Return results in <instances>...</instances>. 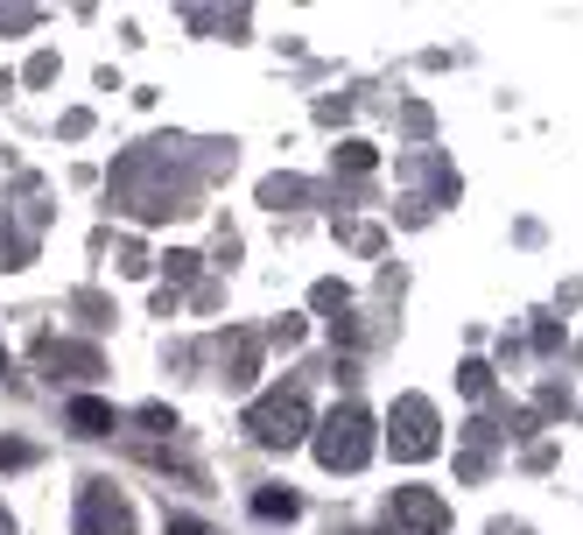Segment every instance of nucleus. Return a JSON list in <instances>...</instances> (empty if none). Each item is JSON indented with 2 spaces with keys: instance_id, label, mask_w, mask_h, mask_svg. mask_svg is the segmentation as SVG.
Returning <instances> with one entry per match:
<instances>
[{
  "instance_id": "obj_4",
  "label": "nucleus",
  "mask_w": 583,
  "mask_h": 535,
  "mask_svg": "<svg viewBox=\"0 0 583 535\" xmlns=\"http://www.w3.org/2000/svg\"><path fill=\"white\" fill-rule=\"evenodd\" d=\"M394 423H401V437H394V451H401V458H422V451H436V409H430V401H415V395H407Z\"/></svg>"
},
{
  "instance_id": "obj_6",
  "label": "nucleus",
  "mask_w": 583,
  "mask_h": 535,
  "mask_svg": "<svg viewBox=\"0 0 583 535\" xmlns=\"http://www.w3.org/2000/svg\"><path fill=\"white\" fill-rule=\"evenodd\" d=\"M71 423L85 437H99V430H113V409H106V401H71Z\"/></svg>"
},
{
  "instance_id": "obj_1",
  "label": "nucleus",
  "mask_w": 583,
  "mask_h": 535,
  "mask_svg": "<svg viewBox=\"0 0 583 535\" xmlns=\"http://www.w3.org/2000/svg\"><path fill=\"white\" fill-rule=\"evenodd\" d=\"M365 451H373V430H365L359 409H338L324 423V437H317V458H324V465H344V472L365 465Z\"/></svg>"
},
{
  "instance_id": "obj_5",
  "label": "nucleus",
  "mask_w": 583,
  "mask_h": 535,
  "mask_svg": "<svg viewBox=\"0 0 583 535\" xmlns=\"http://www.w3.org/2000/svg\"><path fill=\"white\" fill-rule=\"evenodd\" d=\"M85 535H134L127 528V507L113 501V486H85V514H77Z\"/></svg>"
},
{
  "instance_id": "obj_2",
  "label": "nucleus",
  "mask_w": 583,
  "mask_h": 535,
  "mask_svg": "<svg viewBox=\"0 0 583 535\" xmlns=\"http://www.w3.org/2000/svg\"><path fill=\"white\" fill-rule=\"evenodd\" d=\"M246 430H254L261 444H296V437H303V401H296V395L261 401V409L246 416Z\"/></svg>"
},
{
  "instance_id": "obj_7",
  "label": "nucleus",
  "mask_w": 583,
  "mask_h": 535,
  "mask_svg": "<svg viewBox=\"0 0 583 535\" xmlns=\"http://www.w3.org/2000/svg\"><path fill=\"white\" fill-rule=\"evenodd\" d=\"M0 535H14V528H8V514H0Z\"/></svg>"
},
{
  "instance_id": "obj_3",
  "label": "nucleus",
  "mask_w": 583,
  "mask_h": 535,
  "mask_svg": "<svg viewBox=\"0 0 583 535\" xmlns=\"http://www.w3.org/2000/svg\"><path fill=\"white\" fill-rule=\"evenodd\" d=\"M394 522H407L415 535H443L451 528V507H443L436 493H422V486H401L394 493Z\"/></svg>"
}]
</instances>
